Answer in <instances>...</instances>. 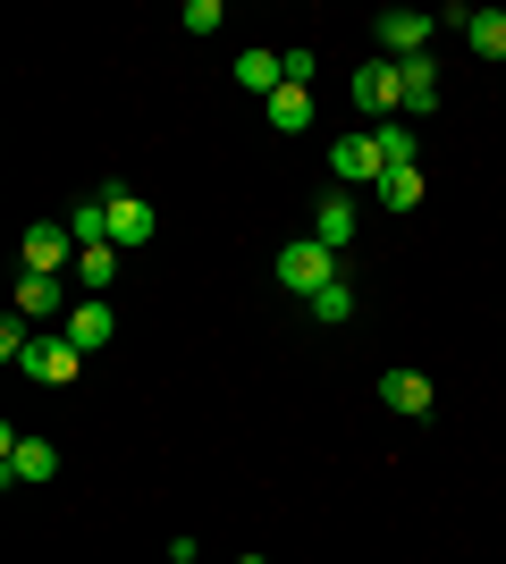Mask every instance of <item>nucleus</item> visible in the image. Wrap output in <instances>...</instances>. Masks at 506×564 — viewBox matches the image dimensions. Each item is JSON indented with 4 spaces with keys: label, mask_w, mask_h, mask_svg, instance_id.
<instances>
[{
    "label": "nucleus",
    "mask_w": 506,
    "mask_h": 564,
    "mask_svg": "<svg viewBox=\"0 0 506 564\" xmlns=\"http://www.w3.org/2000/svg\"><path fill=\"white\" fill-rule=\"evenodd\" d=\"M330 279H346V270H337V253H321L313 236L279 245V286H288V295H304V304H313V295H321Z\"/></svg>",
    "instance_id": "obj_1"
},
{
    "label": "nucleus",
    "mask_w": 506,
    "mask_h": 564,
    "mask_svg": "<svg viewBox=\"0 0 506 564\" xmlns=\"http://www.w3.org/2000/svg\"><path fill=\"white\" fill-rule=\"evenodd\" d=\"M0 480L9 489H43V480H60V447L51 438H18V430H0Z\"/></svg>",
    "instance_id": "obj_2"
},
{
    "label": "nucleus",
    "mask_w": 506,
    "mask_h": 564,
    "mask_svg": "<svg viewBox=\"0 0 506 564\" xmlns=\"http://www.w3.org/2000/svg\"><path fill=\"white\" fill-rule=\"evenodd\" d=\"M330 177H337V194H346V186H380V177H388L380 135H337L330 143Z\"/></svg>",
    "instance_id": "obj_3"
},
{
    "label": "nucleus",
    "mask_w": 506,
    "mask_h": 564,
    "mask_svg": "<svg viewBox=\"0 0 506 564\" xmlns=\"http://www.w3.org/2000/svg\"><path fill=\"white\" fill-rule=\"evenodd\" d=\"M431 25L439 18H422V9H380V25H372V34H380V59H422V51H431Z\"/></svg>",
    "instance_id": "obj_4"
},
{
    "label": "nucleus",
    "mask_w": 506,
    "mask_h": 564,
    "mask_svg": "<svg viewBox=\"0 0 506 564\" xmlns=\"http://www.w3.org/2000/svg\"><path fill=\"white\" fill-rule=\"evenodd\" d=\"M101 203H110V245H119V253H144L152 245V203L127 194V186H101Z\"/></svg>",
    "instance_id": "obj_5"
},
{
    "label": "nucleus",
    "mask_w": 506,
    "mask_h": 564,
    "mask_svg": "<svg viewBox=\"0 0 506 564\" xmlns=\"http://www.w3.org/2000/svg\"><path fill=\"white\" fill-rule=\"evenodd\" d=\"M397 101H406V94H397V59H363V68H355V118H380V127H388Z\"/></svg>",
    "instance_id": "obj_6"
},
{
    "label": "nucleus",
    "mask_w": 506,
    "mask_h": 564,
    "mask_svg": "<svg viewBox=\"0 0 506 564\" xmlns=\"http://www.w3.org/2000/svg\"><path fill=\"white\" fill-rule=\"evenodd\" d=\"M76 371H85V346H76V337H34V354H25V379H43V388H68Z\"/></svg>",
    "instance_id": "obj_7"
},
{
    "label": "nucleus",
    "mask_w": 506,
    "mask_h": 564,
    "mask_svg": "<svg viewBox=\"0 0 506 564\" xmlns=\"http://www.w3.org/2000/svg\"><path fill=\"white\" fill-rule=\"evenodd\" d=\"M397 94H406V101H397L406 118L439 110V59H431V51H422V59H397Z\"/></svg>",
    "instance_id": "obj_8"
},
{
    "label": "nucleus",
    "mask_w": 506,
    "mask_h": 564,
    "mask_svg": "<svg viewBox=\"0 0 506 564\" xmlns=\"http://www.w3.org/2000/svg\"><path fill=\"white\" fill-rule=\"evenodd\" d=\"M68 261H76V236H68V219H60V228H25V270H34V279H60Z\"/></svg>",
    "instance_id": "obj_9"
},
{
    "label": "nucleus",
    "mask_w": 506,
    "mask_h": 564,
    "mask_svg": "<svg viewBox=\"0 0 506 564\" xmlns=\"http://www.w3.org/2000/svg\"><path fill=\"white\" fill-rule=\"evenodd\" d=\"M60 337H76V346H85V354H101V346H110V337H119V312L101 304V295H85V304H76L68 321H60Z\"/></svg>",
    "instance_id": "obj_10"
},
{
    "label": "nucleus",
    "mask_w": 506,
    "mask_h": 564,
    "mask_svg": "<svg viewBox=\"0 0 506 564\" xmlns=\"http://www.w3.org/2000/svg\"><path fill=\"white\" fill-rule=\"evenodd\" d=\"M380 404H388V413H406V422H422V413L439 404V388L422 371H380Z\"/></svg>",
    "instance_id": "obj_11"
},
{
    "label": "nucleus",
    "mask_w": 506,
    "mask_h": 564,
    "mask_svg": "<svg viewBox=\"0 0 506 564\" xmlns=\"http://www.w3.org/2000/svg\"><path fill=\"white\" fill-rule=\"evenodd\" d=\"M313 245H321V253H337V261L355 253V203H346V194H330V203L313 212Z\"/></svg>",
    "instance_id": "obj_12"
},
{
    "label": "nucleus",
    "mask_w": 506,
    "mask_h": 564,
    "mask_svg": "<svg viewBox=\"0 0 506 564\" xmlns=\"http://www.w3.org/2000/svg\"><path fill=\"white\" fill-rule=\"evenodd\" d=\"M18 312H25V321H68V286H60V279H34V270H25V279H18Z\"/></svg>",
    "instance_id": "obj_13"
},
{
    "label": "nucleus",
    "mask_w": 506,
    "mask_h": 564,
    "mask_svg": "<svg viewBox=\"0 0 506 564\" xmlns=\"http://www.w3.org/2000/svg\"><path fill=\"white\" fill-rule=\"evenodd\" d=\"M237 85L270 101L279 85H288V59H279V51H262V43H254V51H237Z\"/></svg>",
    "instance_id": "obj_14"
},
{
    "label": "nucleus",
    "mask_w": 506,
    "mask_h": 564,
    "mask_svg": "<svg viewBox=\"0 0 506 564\" xmlns=\"http://www.w3.org/2000/svg\"><path fill=\"white\" fill-rule=\"evenodd\" d=\"M262 118L279 135H304V127H313V94H304V85H279V94L262 101Z\"/></svg>",
    "instance_id": "obj_15"
},
{
    "label": "nucleus",
    "mask_w": 506,
    "mask_h": 564,
    "mask_svg": "<svg viewBox=\"0 0 506 564\" xmlns=\"http://www.w3.org/2000/svg\"><path fill=\"white\" fill-rule=\"evenodd\" d=\"M68 236H76V253H94V245H110V203H101V194H85V203L68 212Z\"/></svg>",
    "instance_id": "obj_16"
},
{
    "label": "nucleus",
    "mask_w": 506,
    "mask_h": 564,
    "mask_svg": "<svg viewBox=\"0 0 506 564\" xmlns=\"http://www.w3.org/2000/svg\"><path fill=\"white\" fill-rule=\"evenodd\" d=\"M119 245H94V253H76V279H85V295H110L119 286Z\"/></svg>",
    "instance_id": "obj_17"
},
{
    "label": "nucleus",
    "mask_w": 506,
    "mask_h": 564,
    "mask_svg": "<svg viewBox=\"0 0 506 564\" xmlns=\"http://www.w3.org/2000/svg\"><path fill=\"white\" fill-rule=\"evenodd\" d=\"M464 43H473V59H506V9H473Z\"/></svg>",
    "instance_id": "obj_18"
},
{
    "label": "nucleus",
    "mask_w": 506,
    "mask_h": 564,
    "mask_svg": "<svg viewBox=\"0 0 506 564\" xmlns=\"http://www.w3.org/2000/svg\"><path fill=\"white\" fill-rule=\"evenodd\" d=\"M372 135H380L388 169H422V143H413V127H406V118H388V127H372Z\"/></svg>",
    "instance_id": "obj_19"
},
{
    "label": "nucleus",
    "mask_w": 506,
    "mask_h": 564,
    "mask_svg": "<svg viewBox=\"0 0 506 564\" xmlns=\"http://www.w3.org/2000/svg\"><path fill=\"white\" fill-rule=\"evenodd\" d=\"M372 194H380L388 212H413V203H422V169H388V177H380Z\"/></svg>",
    "instance_id": "obj_20"
},
{
    "label": "nucleus",
    "mask_w": 506,
    "mask_h": 564,
    "mask_svg": "<svg viewBox=\"0 0 506 564\" xmlns=\"http://www.w3.org/2000/svg\"><path fill=\"white\" fill-rule=\"evenodd\" d=\"M313 321H330V329H337V321H355V279H330V286H321V295H313Z\"/></svg>",
    "instance_id": "obj_21"
},
{
    "label": "nucleus",
    "mask_w": 506,
    "mask_h": 564,
    "mask_svg": "<svg viewBox=\"0 0 506 564\" xmlns=\"http://www.w3.org/2000/svg\"><path fill=\"white\" fill-rule=\"evenodd\" d=\"M0 354H9V362H25V354H34V329H25V312H9V321H0Z\"/></svg>",
    "instance_id": "obj_22"
},
{
    "label": "nucleus",
    "mask_w": 506,
    "mask_h": 564,
    "mask_svg": "<svg viewBox=\"0 0 506 564\" xmlns=\"http://www.w3.org/2000/svg\"><path fill=\"white\" fill-rule=\"evenodd\" d=\"M219 25H228V18H219V0H186V34H219Z\"/></svg>",
    "instance_id": "obj_23"
},
{
    "label": "nucleus",
    "mask_w": 506,
    "mask_h": 564,
    "mask_svg": "<svg viewBox=\"0 0 506 564\" xmlns=\"http://www.w3.org/2000/svg\"><path fill=\"white\" fill-rule=\"evenodd\" d=\"M279 59H288V85H313V68H321V59H313L304 43H295V51H279Z\"/></svg>",
    "instance_id": "obj_24"
},
{
    "label": "nucleus",
    "mask_w": 506,
    "mask_h": 564,
    "mask_svg": "<svg viewBox=\"0 0 506 564\" xmlns=\"http://www.w3.org/2000/svg\"><path fill=\"white\" fill-rule=\"evenodd\" d=\"M237 564H270V556H237Z\"/></svg>",
    "instance_id": "obj_25"
}]
</instances>
